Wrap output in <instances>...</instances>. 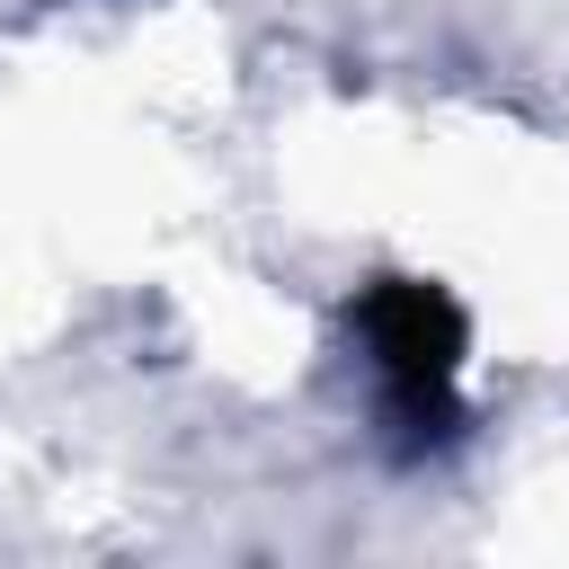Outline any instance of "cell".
Here are the masks:
<instances>
[{"label":"cell","mask_w":569,"mask_h":569,"mask_svg":"<svg viewBox=\"0 0 569 569\" xmlns=\"http://www.w3.org/2000/svg\"><path fill=\"white\" fill-rule=\"evenodd\" d=\"M356 338L373 356V382H382V409L400 427L409 453L427 445H453L462 427V302L427 276H373L356 293Z\"/></svg>","instance_id":"1"}]
</instances>
